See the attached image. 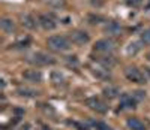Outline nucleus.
<instances>
[{
    "label": "nucleus",
    "instance_id": "24",
    "mask_svg": "<svg viewBox=\"0 0 150 130\" xmlns=\"http://www.w3.org/2000/svg\"><path fill=\"white\" fill-rule=\"evenodd\" d=\"M146 9L150 12V0H149V2H147V5H146Z\"/></svg>",
    "mask_w": 150,
    "mask_h": 130
},
{
    "label": "nucleus",
    "instance_id": "7",
    "mask_svg": "<svg viewBox=\"0 0 150 130\" xmlns=\"http://www.w3.org/2000/svg\"><path fill=\"white\" fill-rule=\"evenodd\" d=\"M69 37H71L72 44H75V45H84V44H87L90 41V36L86 32H81V30H77V32L71 33Z\"/></svg>",
    "mask_w": 150,
    "mask_h": 130
},
{
    "label": "nucleus",
    "instance_id": "16",
    "mask_svg": "<svg viewBox=\"0 0 150 130\" xmlns=\"http://www.w3.org/2000/svg\"><path fill=\"white\" fill-rule=\"evenodd\" d=\"M140 49H141V46H140L138 42H131V44L128 45V48H126V53H128L129 56H134V54L138 53Z\"/></svg>",
    "mask_w": 150,
    "mask_h": 130
},
{
    "label": "nucleus",
    "instance_id": "6",
    "mask_svg": "<svg viewBox=\"0 0 150 130\" xmlns=\"http://www.w3.org/2000/svg\"><path fill=\"white\" fill-rule=\"evenodd\" d=\"M38 22H39V25L44 30H54L57 27V22L51 15H41L38 18Z\"/></svg>",
    "mask_w": 150,
    "mask_h": 130
},
{
    "label": "nucleus",
    "instance_id": "2",
    "mask_svg": "<svg viewBox=\"0 0 150 130\" xmlns=\"http://www.w3.org/2000/svg\"><path fill=\"white\" fill-rule=\"evenodd\" d=\"M86 106H89L92 111L98 112V114H107L108 112V105L101 100L99 97H89L86 99Z\"/></svg>",
    "mask_w": 150,
    "mask_h": 130
},
{
    "label": "nucleus",
    "instance_id": "11",
    "mask_svg": "<svg viewBox=\"0 0 150 130\" xmlns=\"http://www.w3.org/2000/svg\"><path fill=\"white\" fill-rule=\"evenodd\" d=\"M126 124H128V127L131 130H146V124L140 118H135V117L134 118H128Z\"/></svg>",
    "mask_w": 150,
    "mask_h": 130
},
{
    "label": "nucleus",
    "instance_id": "19",
    "mask_svg": "<svg viewBox=\"0 0 150 130\" xmlns=\"http://www.w3.org/2000/svg\"><path fill=\"white\" fill-rule=\"evenodd\" d=\"M141 41H143L144 44H149V45H150V29H147V30L143 32V34H141Z\"/></svg>",
    "mask_w": 150,
    "mask_h": 130
},
{
    "label": "nucleus",
    "instance_id": "1",
    "mask_svg": "<svg viewBox=\"0 0 150 130\" xmlns=\"http://www.w3.org/2000/svg\"><path fill=\"white\" fill-rule=\"evenodd\" d=\"M47 45H48L50 49L57 51V53H63V51H68L71 48V42L65 36H51V37H48Z\"/></svg>",
    "mask_w": 150,
    "mask_h": 130
},
{
    "label": "nucleus",
    "instance_id": "25",
    "mask_svg": "<svg viewBox=\"0 0 150 130\" xmlns=\"http://www.w3.org/2000/svg\"><path fill=\"white\" fill-rule=\"evenodd\" d=\"M147 58H149V60H150V53H149V54H147Z\"/></svg>",
    "mask_w": 150,
    "mask_h": 130
},
{
    "label": "nucleus",
    "instance_id": "23",
    "mask_svg": "<svg viewBox=\"0 0 150 130\" xmlns=\"http://www.w3.org/2000/svg\"><path fill=\"white\" fill-rule=\"evenodd\" d=\"M74 126L78 127V130H87V127H84V126H81V124H78V123H74Z\"/></svg>",
    "mask_w": 150,
    "mask_h": 130
},
{
    "label": "nucleus",
    "instance_id": "15",
    "mask_svg": "<svg viewBox=\"0 0 150 130\" xmlns=\"http://www.w3.org/2000/svg\"><path fill=\"white\" fill-rule=\"evenodd\" d=\"M18 94L20 96H26V97H35V96H39V91H36V90H30V88H20Z\"/></svg>",
    "mask_w": 150,
    "mask_h": 130
},
{
    "label": "nucleus",
    "instance_id": "9",
    "mask_svg": "<svg viewBox=\"0 0 150 130\" xmlns=\"http://www.w3.org/2000/svg\"><path fill=\"white\" fill-rule=\"evenodd\" d=\"M23 78L29 82H41L42 81V73L36 69H32V70L23 72Z\"/></svg>",
    "mask_w": 150,
    "mask_h": 130
},
{
    "label": "nucleus",
    "instance_id": "22",
    "mask_svg": "<svg viewBox=\"0 0 150 130\" xmlns=\"http://www.w3.org/2000/svg\"><path fill=\"white\" fill-rule=\"evenodd\" d=\"M29 44H30V39H26V41H21V42H18V44H17V46L23 48V46H27Z\"/></svg>",
    "mask_w": 150,
    "mask_h": 130
},
{
    "label": "nucleus",
    "instance_id": "8",
    "mask_svg": "<svg viewBox=\"0 0 150 130\" xmlns=\"http://www.w3.org/2000/svg\"><path fill=\"white\" fill-rule=\"evenodd\" d=\"M137 100L135 96H131V94H122V99H120V106L123 109H134L137 106Z\"/></svg>",
    "mask_w": 150,
    "mask_h": 130
},
{
    "label": "nucleus",
    "instance_id": "13",
    "mask_svg": "<svg viewBox=\"0 0 150 130\" xmlns=\"http://www.w3.org/2000/svg\"><path fill=\"white\" fill-rule=\"evenodd\" d=\"M0 27H2V30L6 32V33H12V32L15 30V24H14V21H12V20L5 18V20H2V22H0Z\"/></svg>",
    "mask_w": 150,
    "mask_h": 130
},
{
    "label": "nucleus",
    "instance_id": "3",
    "mask_svg": "<svg viewBox=\"0 0 150 130\" xmlns=\"http://www.w3.org/2000/svg\"><path fill=\"white\" fill-rule=\"evenodd\" d=\"M125 75H126V78L131 82H135V84H144L146 82V76L138 67H134V66L128 67L125 70Z\"/></svg>",
    "mask_w": 150,
    "mask_h": 130
},
{
    "label": "nucleus",
    "instance_id": "20",
    "mask_svg": "<svg viewBox=\"0 0 150 130\" xmlns=\"http://www.w3.org/2000/svg\"><path fill=\"white\" fill-rule=\"evenodd\" d=\"M66 58H68V64H69V66H71V64H74V66H77V64H78V60H77L75 56H71V57H66Z\"/></svg>",
    "mask_w": 150,
    "mask_h": 130
},
{
    "label": "nucleus",
    "instance_id": "5",
    "mask_svg": "<svg viewBox=\"0 0 150 130\" xmlns=\"http://www.w3.org/2000/svg\"><path fill=\"white\" fill-rule=\"evenodd\" d=\"M114 49V42L111 39H101L95 44V51L98 53H111Z\"/></svg>",
    "mask_w": 150,
    "mask_h": 130
},
{
    "label": "nucleus",
    "instance_id": "12",
    "mask_svg": "<svg viewBox=\"0 0 150 130\" xmlns=\"http://www.w3.org/2000/svg\"><path fill=\"white\" fill-rule=\"evenodd\" d=\"M102 93H104V96H105L107 99H110V100H111V99H116V97L120 94L119 88H117V87H112V85H108V87H105Z\"/></svg>",
    "mask_w": 150,
    "mask_h": 130
},
{
    "label": "nucleus",
    "instance_id": "18",
    "mask_svg": "<svg viewBox=\"0 0 150 130\" xmlns=\"http://www.w3.org/2000/svg\"><path fill=\"white\" fill-rule=\"evenodd\" d=\"M95 129L96 130H112L107 123H104V121H96L95 123Z\"/></svg>",
    "mask_w": 150,
    "mask_h": 130
},
{
    "label": "nucleus",
    "instance_id": "14",
    "mask_svg": "<svg viewBox=\"0 0 150 130\" xmlns=\"http://www.w3.org/2000/svg\"><path fill=\"white\" fill-rule=\"evenodd\" d=\"M51 82L54 84V85H65V76L62 75L60 72H53L51 73Z\"/></svg>",
    "mask_w": 150,
    "mask_h": 130
},
{
    "label": "nucleus",
    "instance_id": "10",
    "mask_svg": "<svg viewBox=\"0 0 150 130\" xmlns=\"http://www.w3.org/2000/svg\"><path fill=\"white\" fill-rule=\"evenodd\" d=\"M21 21H23V25H24V27L29 29V30H35L36 25L39 24L33 15H23V17H21Z\"/></svg>",
    "mask_w": 150,
    "mask_h": 130
},
{
    "label": "nucleus",
    "instance_id": "21",
    "mask_svg": "<svg viewBox=\"0 0 150 130\" xmlns=\"http://www.w3.org/2000/svg\"><path fill=\"white\" fill-rule=\"evenodd\" d=\"M143 0H128V5L132 6V8H137V6H140L141 5Z\"/></svg>",
    "mask_w": 150,
    "mask_h": 130
},
{
    "label": "nucleus",
    "instance_id": "26",
    "mask_svg": "<svg viewBox=\"0 0 150 130\" xmlns=\"http://www.w3.org/2000/svg\"><path fill=\"white\" fill-rule=\"evenodd\" d=\"M44 130H50V129H47V127H44Z\"/></svg>",
    "mask_w": 150,
    "mask_h": 130
},
{
    "label": "nucleus",
    "instance_id": "4",
    "mask_svg": "<svg viewBox=\"0 0 150 130\" xmlns=\"http://www.w3.org/2000/svg\"><path fill=\"white\" fill-rule=\"evenodd\" d=\"M30 61L36 66H48V64H54L56 60L53 57H50L44 53H35L33 56H30Z\"/></svg>",
    "mask_w": 150,
    "mask_h": 130
},
{
    "label": "nucleus",
    "instance_id": "17",
    "mask_svg": "<svg viewBox=\"0 0 150 130\" xmlns=\"http://www.w3.org/2000/svg\"><path fill=\"white\" fill-rule=\"evenodd\" d=\"M45 3H48L53 8H60V6L65 5V0H45Z\"/></svg>",
    "mask_w": 150,
    "mask_h": 130
}]
</instances>
